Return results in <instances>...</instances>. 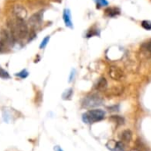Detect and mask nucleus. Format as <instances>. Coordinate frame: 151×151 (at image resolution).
Returning a JSON list of instances; mask_svg holds the SVG:
<instances>
[{"mask_svg": "<svg viewBox=\"0 0 151 151\" xmlns=\"http://www.w3.org/2000/svg\"><path fill=\"white\" fill-rule=\"evenodd\" d=\"M105 112L103 110L96 109L90 110L82 115V120L87 124H93L95 122L101 121L104 119Z\"/></svg>", "mask_w": 151, "mask_h": 151, "instance_id": "f03ea898", "label": "nucleus"}, {"mask_svg": "<svg viewBox=\"0 0 151 151\" xmlns=\"http://www.w3.org/2000/svg\"><path fill=\"white\" fill-rule=\"evenodd\" d=\"M139 58L141 60H149L151 58V40L143 42L138 52Z\"/></svg>", "mask_w": 151, "mask_h": 151, "instance_id": "39448f33", "label": "nucleus"}, {"mask_svg": "<svg viewBox=\"0 0 151 151\" xmlns=\"http://www.w3.org/2000/svg\"><path fill=\"white\" fill-rule=\"evenodd\" d=\"M104 13L107 17H116L120 14V9L117 6H110L104 10Z\"/></svg>", "mask_w": 151, "mask_h": 151, "instance_id": "1a4fd4ad", "label": "nucleus"}, {"mask_svg": "<svg viewBox=\"0 0 151 151\" xmlns=\"http://www.w3.org/2000/svg\"><path fill=\"white\" fill-rule=\"evenodd\" d=\"M16 75H17L18 77H19V78L25 79V78L28 75V73L27 72V70H22V71H20L19 73H17Z\"/></svg>", "mask_w": 151, "mask_h": 151, "instance_id": "aec40b11", "label": "nucleus"}, {"mask_svg": "<svg viewBox=\"0 0 151 151\" xmlns=\"http://www.w3.org/2000/svg\"><path fill=\"white\" fill-rule=\"evenodd\" d=\"M107 86H108V82L106 81V79L104 77H101L97 82L96 83V90H100V91H103V90H105L107 88Z\"/></svg>", "mask_w": 151, "mask_h": 151, "instance_id": "9b49d317", "label": "nucleus"}, {"mask_svg": "<svg viewBox=\"0 0 151 151\" xmlns=\"http://www.w3.org/2000/svg\"><path fill=\"white\" fill-rule=\"evenodd\" d=\"M99 35V32L92 31V29H91V30H89V32H88L87 37H91V36H94V35Z\"/></svg>", "mask_w": 151, "mask_h": 151, "instance_id": "412c9836", "label": "nucleus"}, {"mask_svg": "<svg viewBox=\"0 0 151 151\" xmlns=\"http://www.w3.org/2000/svg\"><path fill=\"white\" fill-rule=\"evenodd\" d=\"M108 73L112 80L117 81H120L125 78V73L122 71V69L119 68V66H116V65L110 66Z\"/></svg>", "mask_w": 151, "mask_h": 151, "instance_id": "423d86ee", "label": "nucleus"}, {"mask_svg": "<svg viewBox=\"0 0 151 151\" xmlns=\"http://www.w3.org/2000/svg\"><path fill=\"white\" fill-rule=\"evenodd\" d=\"M13 38L12 37L11 34L7 30H1L0 34V49L5 50L12 45L13 43Z\"/></svg>", "mask_w": 151, "mask_h": 151, "instance_id": "20e7f679", "label": "nucleus"}, {"mask_svg": "<svg viewBox=\"0 0 151 151\" xmlns=\"http://www.w3.org/2000/svg\"><path fill=\"white\" fill-rule=\"evenodd\" d=\"M41 23H42V16L40 13L33 14L28 19V25L32 28H35V27H39L41 25Z\"/></svg>", "mask_w": 151, "mask_h": 151, "instance_id": "0eeeda50", "label": "nucleus"}, {"mask_svg": "<svg viewBox=\"0 0 151 151\" xmlns=\"http://www.w3.org/2000/svg\"><path fill=\"white\" fill-rule=\"evenodd\" d=\"M54 150L55 151H64L63 150H62V149H61V148H60V147H59V146H55V147H54Z\"/></svg>", "mask_w": 151, "mask_h": 151, "instance_id": "5701e85b", "label": "nucleus"}, {"mask_svg": "<svg viewBox=\"0 0 151 151\" xmlns=\"http://www.w3.org/2000/svg\"><path fill=\"white\" fill-rule=\"evenodd\" d=\"M49 41H50V36H46V37L42 41V42H41V44H40V49H43V48H45V47H46V45L48 44Z\"/></svg>", "mask_w": 151, "mask_h": 151, "instance_id": "6ab92c4d", "label": "nucleus"}, {"mask_svg": "<svg viewBox=\"0 0 151 151\" xmlns=\"http://www.w3.org/2000/svg\"><path fill=\"white\" fill-rule=\"evenodd\" d=\"M142 27L146 30H151V21L150 20H142Z\"/></svg>", "mask_w": 151, "mask_h": 151, "instance_id": "2eb2a0df", "label": "nucleus"}, {"mask_svg": "<svg viewBox=\"0 0 151 151\" xmlns=\"http://www.w3.org/2000/svg\"><path fill=\"white\" fill-rule=\"evenodd\" d=\"M8 27L10 28V34L14 41L23 40L28 35V27L23 19L15 18L9 20Z\"/></svg>", "mask_w": 151, "mask_h": 151, "instance_id": "f257e3e1", "label": "nucleus"}, {"mask_svg": "<svg viewBox=\"0 0 151 151\" xmlns=\"http://www.w3.org/2000/svg\"><path fill=\"white\" fill-rule=\"evenodd\" d=\"M0 78H3V79H10V75L9 73L4 71L3 68L0 67Z\"/></svg>", "mask_w": 151, "mask_h": 151, "instance_id": "a211bd4d", "label": "nucleus"}, {"mask_svg": "<svg viewBox=\"0 0 151 151\" xmlns=\"http://www.w3.org/2000/svg\"><path fill=\"white\" fill-rule=\"evenodd\" d=\"M74 75H75V70H73L72 73H71V74H70V78H69V81H70V82L73 80Z\"/></svg>", "mask_w": 151, "mask_h": 151, "instance_id": "4be33fe9", "label": "nucleus"}, {"mask_svg": "<svg viewBox=\"0 0 151 151\" xmlns=\"http://www.w3.org/2000/svg\"><path fill=\"white\" fill-rule=\"evenodd\" d=\"M72 95H73V89H72V88H69V89H67L65 92H64V94H63V98L65 99V100H68V99L71 98Z\"/></svg>", "mask_w": 151, "mask_h": 151, "instance_id": "dca6fc26", "label": "nucleus"}, {"mask_svg": "<svg viewBox=\"0 0 151 151\" xmlns=\"http://www.w3.org/2000/svg\"><path fill=\"white\" fill-rule=\"evenodd\" d=\"M63 19L65 21V24L66 27L73 28V22H72V18H71V12L68 9H65L63 12Z\"/></svg>", "mask_w": 151, "mask_h": 151, "instance_id": "9d476101", "label": "nucleus"}, {"mask_svg": "<svg viewBox=\"0 0 151 151\" xmlns=\"http://www.w3.org/2000/svg\"><path fill=\"white\" fill-rule=\"evenodd\" d=\"M13 14L15 18L24 19L27 17V10L21 5H15L13 7Z\"/></svg>", "mask_w": 151, "mask_h": 151, "instance_id": "6e6552de", "label": "nucleus"}, {"mask_svg": "<svg viewBox=\"0 0 151 151\" xmlns=\"http://www.w3.org/2000/svg\"><path fill=\"white\" fill-rule=\"evenodd\" d=\"M122 93H123V88H120V87H113L109 91L108 95L114 96H120Z\"/></svg>", "mask_w": 151, "mask_h": 151, "instance_id": "ddd939ff", "label": "nucleus"}, {"mask_svg": "<svg viewBox=\"0 0 151 151\" xmlns=\"http://www.w3.org/2000/svg\"><path fill=\"white\" fill-rule=\"evenodd\" d=\"M103 104V99L98 95H89L82 101V106L86 109H92L100 106Z\"/></svg>", "mask_w": 151, "mask_h": 151, "instance_id": "7ed1b4c3", "label": "nucleus"}, {"mask_svg": "<svg viewBox=\"0 0 151 151\" xmlns=\"http://www.w3.org/2000/svg\"><path fill=\"white\" fill-rule=\"evenodd\" d=\"M111 119L117 125V126H121L125 123V119L120 117V116H112L111 118Z\"/></svg>", "mask_w": 151, "mask_h": 151, "instance_id": "4468645a", "label": "nucleus"}, {"mask_svg": "<svg viewBox=\"0 0 151 151\" xmlns=\"http://www.w3.org/2000/svg\"><path fill=\"white\" fill-rule=\"evenodd\" d=\"M132 136H133V134H132L131 130H128L127 129V130H125V131H123L121 133L120 139L124 142H129L131 141V139H132Z\"/></svg>", "mask_w": 151, "mask_h": 151, "instance_id": "f8f14e48", "label": "nucleus"}, {"mask_svg": "<svg viewBox=\"0 0 151 151\" xmlns=\"http://www.w3.org/2000/svg\"><path fill=\"white\" fill-rule=\"evenodd\" d=\"M55 1H58V2H60V0H55Z\"/></svg>", "mask_w": 151, "mask_h": 151, "instance_id": "b1692460", "label": "nucleus"}, {"mask_svg": "<svg viewBox=\"0 0 151 151\" xmlns=\"http://www.w3.org/2000/svg\"><path fill=\"white\" fill-rule=\"evenodd\" d=\"M97 8H101L103 6H107L108 5V1L107 0H96Z\"/></svg>", "mask_w": 151, "mask_h": 151, "instance_id": "f3484780", "label": "nucleus"}]
</instances>
